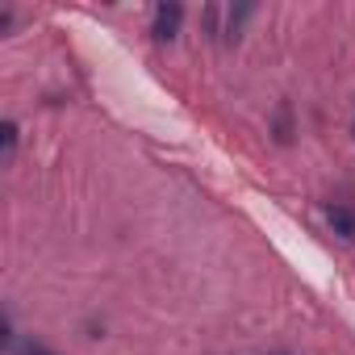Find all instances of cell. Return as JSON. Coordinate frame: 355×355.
Returning <instances> with one entry per match:
<instances>
[{"instance_id":"cell-1","label":"cell","mask_w":355,"mask_h":355,"mask_svg":"<svg viewBox=\"0 0 355 355\" xmlns=\"http://www.w3.org/2000/svg\"><path fill=\"white\" fill-rule=\"evenodd\" d=\"M180 21H184V9L175 5V0H171V5H159V9H155V26H150V34H155L159 42H171L175 34H180Z\"/></svg>"},{"instance_id":"cell-2","label":"cell","mask_w":355,"mask_h":355,"mask_svg":"<svg viewBox=\"0 0 355 355\" xmlns=\"http://www.w3.org/2000/svg\"><path fill=\"white\" fill-rule=\"evenodd\" d=\"M326 226H330L343 243H355V205H330V209H326Z\"/></svg>"},{"instance_id":"cell-3","label":"cell","mask_w":355,"mask_h":355,"mask_svg":"<svg viewBox=\"0 0 355 355\" xmlns=\"http://www.w3.org/2000/svg\"><path fill=\"white\" fill-rule=\"evenodd\" d=\"M255 17V5H239V9H230V17H226V42H239V34H243V26Z\"/></svg>"},{"instance_id":"cell-4","label":"cell","mask_w":355,"mask_h":355,"mask_svg":"<svg viewBox=\"0 0 355 355\" xmlns=\"http://www.w3.org/2000/svg\"><path fill=\"white\" fill-rule=\"evenodd\" d=\"M0 142H5V150H0V163H13V155H17V121H5L0 125Z\"/></svg>"},{"instance_id":"cell-5","label":"cell","mask_w":355,"mask_h":355,"mask_svg":"<svg viewBox=\"0 0 355 355\" xmlns=\"http://www.w3.org/2000/svg\"><path fill=\"white\" fill-rule=\"evenodd\" d=\"M288 138H293V105L284 101L276 109V142H288Z\"/></svg>"},{"instance_id":"cell-6","label":"cell","mask_w":355,"mask_h":355,"mask_svg":"<svg viewBox=\"0 0 355 355\" xmlns=\"http://www.w3.org/2000/svg\"><path fill=\"white\" fill-rule=\"evenodd\" d=\"M13 355H55L51 347H42V343H34V338H26V343H17L13 347Z\"/></svg>"}]
</instances>
